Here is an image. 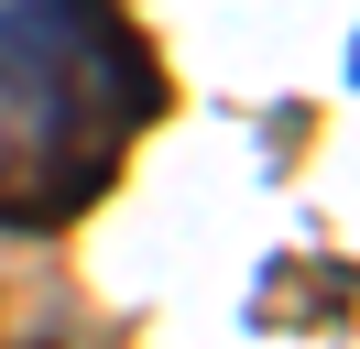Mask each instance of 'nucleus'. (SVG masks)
Instances as JSON below:
<instances>
[{"mask_svg": "<svg viewBox=\"0 0 360 349\" xmlns=\"http://www.w3.org/2000/svg\"><path fill=\"white\" fill-rule=\"evenodd\" d=\"M0 109H22L0 142V229H66L164 109V77L120 0H0Z\"/></svg>", "mask_w": 360, "mask_h": 349, "instance_id": "obj_1", "label": "nucleus"}]
</instances>
